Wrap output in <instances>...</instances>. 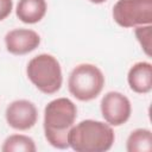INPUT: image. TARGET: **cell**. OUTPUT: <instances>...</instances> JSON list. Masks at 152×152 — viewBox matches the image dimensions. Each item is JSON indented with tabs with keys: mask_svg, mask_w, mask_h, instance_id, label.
<instances>
[{
	"mask_svg": "<svg viewBox=\"0 0 152 152\" xmlns=\"http://www.w3.org/2000/svg\"><path fill=\"white\" fill-rule=\"evenodd\" d=\"M129 88L138 94H147L152 89V64L138 62L131 66L127 75Z\"/></svg>",
	"mask_w": 152,
	"mask_h": 152,
	"instance_id": "cell-9",
	"label": "cell"
},
{
	"mask_svg": "<svg viewBox=\"0 0 152 152\" xmlns=\"http://www.w3.org/2000/svg\"><path fill=\"white\" fill-rule=\"evenodd\" d=\"M48 5L45 0H19L15 14L25 24H36L46 14Z\"/></svg>",
	"mask_w": 152,
	"mask_h": 152,
	"instance_id": "cell-10",
	"label": "cell"
},
{
	"mask_svg": "<svg viewBox=\"0 0 152 152\" xmlns=\"http://www.w3.org/2000/svg\"><path fill=\"white\" fill-rule=\"evenodd\" d=\"M135 37L138 39V42L140 43L144 52L147 56H151V37H152V26L150 25H141V26H137L135 27Z\"/></svg>",
	"mask_w": 152,
	"mask_h": 152,
	"instance_id": "cell-13",
	"label": "cell"
},
{
	"mask_svg": "<svg viewBox=\"0 0 152 152\" xmlns=\"http://www.w3.org/2000/svg\"><path fill=\"white\" fill-rule=\"evenodd\" d=\"M13 8V1L12 0H0V21L6 19Z\"/></svg>",
	"mask_w": 152,
	"mask_h": 152,
	"instance_id": "cell-14",
	"label": "cell"
},
{
	"mask_svg": "<svg viewBox=\"0 0 152 152\" xmlns=\"http://www.w3.org/2000/svg\"><path fill=\"white\" fill-rule=\"evenodd\" d=\"M5 116L10 127L17 131H27L36 125L38 110L36 104L28 100H15L7 106Z\"/></svg>",
	"mask_w": 152,
	"mask_h": 152,
	"instance_id": "cell-7",
	"label": "cell"
},
{
	"mask_svg": "<svg viewBox=\"0 0 152 152\" xmlns=\"http://www.w3.org/2000/svg\"><path fill=\"white\" fill-rule=\"evenodd\" d=\"M5 44L12 55H26L36 50L40 44L39 34L28 28H14L6 33Z\"/></svg>",
	"mask_w": 152,
	"mask_h": 152,
	"instance_id": "cell-8",
	"label": "cell"
},
{
	"mask_svg": "<svg viewBox=\"0 0 152 152\" xmlns=\"http://www.w3.org/2000/svg\"><path fill=\"white\" fill-rule=\"evenodd\" d=\"M37 150L32 138L24 134H12L6 138L1 147L2 152H34Z\"/></svg>",
	"mask_w": 152,
	"mask_h": 152,
	"instance_id": "cell-12",
	"label": "cell"
},
{
	"mask_svg": "<svg viewBox=\"0 0 152 152\" xmlns=\"http://www.w3.org/2000/svg\"><path fill=\"white\" fill-rule=\"evenodd\" d=\"M100 107L104 121L110 126H121L131 118V101L119 91L107 93L102 97Z\"/></svg>",
	"mask_w": 152,
	"mask_h": 152,
	"instance_id": "cell-6",
	"label": "cell"
},
{
	"mask_svg": "<svg viewBox=\"0 0 152 152\" xmlns=\"http://www.w3.org/2000/svg\"><path fill=\"white\" fill-rule=\"evenodd\" d=\"M26 74L32 84L48 95L57 93L63 83L61 64L49 53H40L33 57L27 64Z\"/></svg>",
	"mask_w": 152,
	"mask_h": 152,
	"instance_id": "cell-3",
	"label": "cell"
},
{
	"mask_svg": "<svg viewBox=\"0 0 152 152\" xmlns=\"http://www.w3.org/2000/svg\"><path fill=\"white\" fill-rule=\"evenodd\" d=\"M77 118L76 104L66 99L58 97L50 101L44 109V134L48 142L56 148L69 147V132Z\"/></svg>",
	"mask_w": 152,
	"mask_h": 152,
	"instance_id": "cell-1",
	"label": "cell"
},
{
	"mask_svg": "<svg viewBox=\"0 0 152 152\" xmlns=\"http://www.w3.org/2000/svg\"><path fill=\"white\" fill-rule=\"evenodd\" d=\"M115 134L110 125L96 120H83L69 132V147L76 152H106L112 148Z\"/></svg>",
	"mask_w": 152,
	"mask_h": 152,
	"instance_id": "cell-2",
	"label": "cell"
},
{
	"mask_svg": "<svg viewBox=\"0 0 152 152\" xmlns=\"http://www.w3.org/2000/svg\"><path fill=\"white\" fill-rule=\"evenodd\" d=\"M104 86L102 71L94 64L83 63L72 69L68 80L70 94L80 101H91L96 99Z\"/></svg>",
	"mask_w": 152,
	"mask_h": 152,
	"instance_id": "cell-4",
	"label": "cell"
},
{
	"mask_svg": "<svg viewBox=\"0 0 152 152\" xmlns=\"http://www.w3.org/2000/svg\"><path fill=\"white\" fill-rule=\"evenodd\" d=\"M90 2H93V4H102V2H104L106 0H89Z\"/></svg>",
	"mask_w": 152,
	"mask_h": 152,
	"instance_id": "cell-15",
	"label": "cell"
},
{
	"mask_svg": "<svg viewBox=\"0 0 152 152\" xmlns=\"http://www.w3.org/2000/svg\"><path fill=\"white\" fill-rule=\"evenodd\" d=\"M114 21L125 28L152 23V0H118L113 7Z\"/></svg>",
	"mask_w": 152,
	"mask_h": 152,
	"instance_id": "cell-5",
	"label": "cell"
},
{
	"mask_svg": "<svg viewBox=\"0 0 152 152\" xmlns=\"http://www.w3.org/2000/svg\"><path fill=\"white\" fill-rule=\"evenodd\" d=\"M128 152H151L152 151V133L147 128H137L131 132L126 141Z\"/></svg>",
	"mask_w": 152,
	"mask_h": 152,
	"instance_id": "cell-11",
	"label": "cell"
}]
</instances>
